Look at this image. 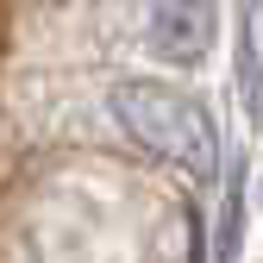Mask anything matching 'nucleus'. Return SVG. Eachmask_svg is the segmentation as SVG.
Here are the masks:
<instances>
[{"instance_id": "obj_1", "label": "nucleus", "mask_w": 263, "mask_h": 263, "mask_svg": "<svg viewBox=\"0 0 263 263\" xmlns=\"http://www.w3.org/2000/svg\"><path fill=\"white\" fill-rule=\"evenodd\" d=\"M107 119L119 125V138L132 151L170 163V170H182L194 182L219 176V125L194 94L157 82V76H132V82L107 88Z\"/></svg>"}, {"instance_id": "obj_2", "label": "nucleus", "mask_w": 263, "mask_h": 263, "mask_svg": "<svg viewBox=\"0 0 263 263\" xmlns=\"http://www.w3.org/2000/svg\"><path fill=\"white\" fill-rule=\"evenodd\" d=\"M219 38L213 0H157L144 19V50L157 63H201Z\"/></svg>"}]
</instances>
